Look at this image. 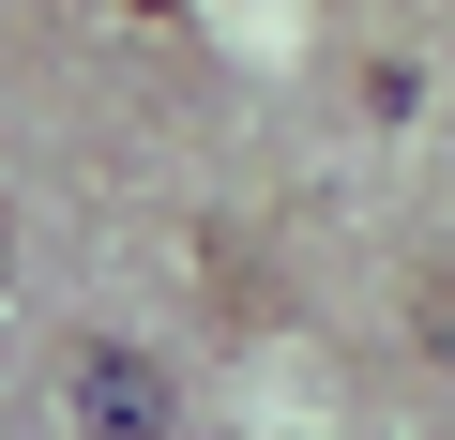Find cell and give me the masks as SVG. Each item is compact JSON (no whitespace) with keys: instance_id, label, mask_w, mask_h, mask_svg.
I'll return each instance as SVG.
<instances>
[{"instance_id":"cell-1","label":"cell","mask_w":455,"mask_h":440,"mask_svg":"<svg viewBox=\"0 0 455 440\" xmlns=\"http://www.w3.org/2000/svg\"><path fill=\"white\" fill-rule=\"evenodd\" d=\"M61 410H76V440H167V425H182L167 364L122 349V334H76V349H61Z\"/></svg>"},{"instance_id":"cell-2","label":"cell","mask_w":455,"mask_h":440,"mask_svg":"<svg viewBox=\"0 0 455 440\" xmlns=\"http://www.w3.org/2000/svg\"><path fill=\"white\" fill-rule=\"evenodd\" d=\"M0 274H16V228H0Z\"/></svg>"}]
</instances>
